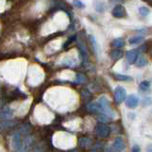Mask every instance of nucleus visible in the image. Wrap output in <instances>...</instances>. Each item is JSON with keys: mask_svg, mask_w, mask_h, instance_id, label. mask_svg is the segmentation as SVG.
Segmentation results:
<instances>
[{"mask_svg": "<svg viewBox=\"0 0 152 152\" xmlns=\"http://www.w3.org/2000/svg\"><path fill=\"white\" fill-rule=\"evenodd\" d=\"M88 39H89V42L91 43V46L93 48V50L95 51V53H97V50H98V47H97V43H96V40H95V38L93 35H89L88 36Z\"/></svg>", "mask_w": 152, "mask_h": 152, "instance_id": "nucleus-18", "label": "nucleus"}, {"mask_svg": "<svg viewBox=\"0 0 152 152\" xmlns=\"http://www.w3.org/2000/svg\"><path fill=\"white\" fill-rule=\"evenodd\" d=\"M86 80H87V78H86L83 74H80V73H79V74L77 75V82H78V83H83V82H85Z\"/></svg>", "mask_w": 152, "mask_h": 152, "instance_id": "nucleus-24", "label": "nucleus"}, {"mask_svg": "<svg viewBox=\"0 0 152 152\" xmlns=\"http://www.w3.org/2000/svg\"><path fill=\"white\" fill-rule=\"evenodd\" d=\"M12 116V111L11 108L4 107L3 109L0 110V119H2V120H8Z\"/></svg>", "mask_w": 152, "mask_h": 152, "instance_id": "nucleus-12", "label": "nucleus"}, {"mask_svg": "<svg viewBox=\"0 0 152 152\" xmlns=\"http://www.w3.org/2000/svg\"><path fill=\"white\" fill-rule=\"evenodd\" d=\"M138 56H139V50H128L126 54V61L128 64H134Z\"/></svg>", "mask_w": 152, "mask_h": 152, "instance_id": "nucleus-8", "label": "nucleus"}, {"mask_svg": "<svg viewBox=\"0 0 152 152\" xmlns=\"http://www.w3.org/2000/svg\"><path fill=\"white\" fill-rule=\"evenodd\" d=\"M113 148L118 152H124L126 149V142L122 137H117L113 142Z\"/></svg>", "mask_w": 152, "mask_h": 152, "instance_id": "nucleus-7", "label": "nucleus"}, {"mask_svg": "<svg viewBox=\"0 0 152 152\" xmlns=\"http://www.w3.org/2000/svg\"><path fill=\"white\" fill-rule=\"evenodd\" d=\"M138 98L135 96V95H129V96L127 97L126 99V106L128 107H130V108H135L137 106H138Z\"/></svg>", "mask_w": 152, "mask_h": 152, "instance_id": "nucleus-9", "label": "nucleus"}, {"mask_svg": "<svg viewBox=\"0 0 152 152\" xmlns=\"http://www.w3.org/2000/svg\"><path fill=\"white\" fill-rule=\"evenodd\" d=\"M149 87H150V83L148 82V81H142V82L140 84V88L142 90V91L147 90L149 88Z\"/></svg>", "mask_w": 152, "mask_h": 152, "instance_id": "nucleus-19", "label": "nucleus"}, {"mask_svg": "<svg viewBox=\"0 0 152 152\" xmlns=\"http://www.w3.org/2000/svg\"><path fill=\"white\" fill-rule=\"evenodd\" d=\"M78 144L80 145V147L84 150H87L91 148L93 145V140L91 137H80L78 140Z\"/></svg>", "mask_w": 152, "mask_h": 152, "instance_id": "nucleus-5", "label": "nucleus"}, {"mask_svg": "<svg viewBox=\"0 0 152 152\" xmlns=\"http://www.w3.org/2000/svg\"><path fill=\"white\" fill-rule=\"evenodd\" d=\"M131 152H140V147L138 146V145L133 146V148H132V151H131Z\"/></svg>", "mask_w": 152, "mask_h": 152, "instance_id": "nucleus-26", "label": "nucleus"}, {"mask_svg": "<svg viewBox=\"0 0 152 152\" xmlns=\"http://www.w3.org/2000/svg\"><path fill=\"white\" fill-rule=\"evenodd\" d=\"M82 97L85 99H89L90 98V93L89 91H88L87 89H84L82 91Z\"/></svg>", "mask_w": 152, "mask_h": 152, "instance_id": "nucleus-25", "label": "nucleus"}, {"mask_svg": "<svg viewBox=\"0 0 152 152\" xmlns=\"http://www.w3.org/2000/svg\"><path fill=\"white\" fill-rule=\"evenodd\" d=\"M126 97V91L123 87H117L114 90V100L116 104H121L125 101Z\"/></svg>", "mask_w": 152, "mask_h": 152, "instance_id": "nucleus-4", "label": "nucleus"}, {"mask_svg": "<svg viewBox=\"0 0 152 152\" xmlns=\"http://www.w3.org/2000/svg\"><path fill=\"white\" fill-rule=\"evenodd\" d=\"M146 152H152V145H149L146 148Z\"/></svg>", "mask_w": 152, "mask_h": 152, "instance_id": "nucleus-27", "label": "nucleus"}, {"mask_svg": "<svg viewBox=\"0 0 152 152\" xmlns=\"http://www.w3.org/2000/svg\"><path fill=\"white\" fill-rule=\"evenodd\" d=\"M144 40V37L139 35V36H133L131 38H129V40H128V43H129L130 45H136V44H140V43Z\"/></svg>", "mask_w": 152, "mask_h": 152, "instance_id": "nucleus-15", "label": "nucleus"}, {"mask_svg": "<svg viewBox=\"0 0 152 152\" xmlns=\"http://www.w3.org/2000/svg\"><path fill=\"white\" fill-rule=\"evenodd\" d=\"M113 77L118 81H129L132 80L131 77L125 74H119V73H113Z\"/></svg>", "mask_w": 152, "mask_h": 152, "instance_id": "nucleus-16", "label": "nucleus"}, {"mask_svg": "<svg viewBox=\"0 0 152 152\" xmlns=\"http://www.w3.org/2000/svg\"><path fill=\"white\" fill-rule=\"evenodd\" d=\"M150 55H151V57H152V50H151V51H150Z\"/></svg>", "mask_w": 152, "mask_h": 152, "instance_id": "nucleus-28", "label": "nucleus"}, {"mask_svg": "<svg viewBox=\"0 0 152 152\" xmlns=\"http://www.w3.org/2000/svg\"><path fill=\"white\" fill-rule=\"evenodd\" d=\"M100 107L102 108V114L107 115L108 118H114V112L112 111L111 104L109 100L106 97H101L98 101Z\"/></svg>", "mask_w": 152, "mask_h": 152, "instance_id": "nucleus-1", "label": "nucleus"}, {"mask_svg": "<svg viewBox=\"0 0 152 152\" xmlns=\"http://www.w3.org/2000/svg\"><path fill=\"white\" fill-rule=\"evenodd\" d=\"M139 12L142 16H147L148 14L150 13V11H149V9L148 8H146V7H142L139 9Z\"/></svg>", "mask_w": 152, "mask_h": 152, "instance_id": "nucleus-20", "label": "nucleus"}, {"mask_svg": "<svg viewBox=\"0 0 152 152\" xmlns=\"http://www.w3.org/2000/svg\"><path fill=\"white\" fill-rule=\"evenodd\" d=\"M74 152H78V151H74Z\"/></svg>", "mask_w": 152, "mask_h": 152, "instance_id": "nucleus-29", "label": "nucleus"}, {"mask_svg": "<svg viewBox=\"0 0 152 152\" xmlns=\"http://www.w3.org/2000/svg\"><path fill=\"white\" fill-rule=\"evenodd\" d=\"M123 56H124V52L120 49H115V50H111V52H110V58L114 61L121 59Z\"/></svg>", "mask_w": 152, "mask_h": 152, "instance_id": "nucleus-13", "label": "nucleus"}, {"mask_svg": "<svg viewBox=\"0 0 152 152\" xmlns=\"http://www.w3.org/2000/svg\"><path fill=\"white\" fill-rule=\"evenodd\" d=\"M111 132V128L109 126L104 123H99L95 126V133L99 138H107Z\"/></svg>", "mask_w": 152, "mask_h": 152, "instance_id": "nucleus-3", "label": "nucleus"}, {"mask_svg": "<svg viewBox=\"0 0 152 152\" xmlns=\"http://www.w3.org/2000/svg\"><path fill=\"white\" fill-rule=\"evenodd\" d=\"M126 45L125 40L123 38H116L111 42V46L113 48H116V49H120V48H123L124 46Z\"/></svg>", "mask_w": 152, "mask_h": 152, "instance_id": "nucleus-14", "label": "nucleus"}, {"mask_svg": "<svg viewBox=\"0 0 152 152\" xmlns=\"http://www.w3.org/2000/svg\"><path fill=\"white\" fill-rule=\"evenodd\" d=\"M135 63H136L137 66H139V68H142V66H145L147 64V62H146V60H145V58L144 56L140 55V56H138V58H137Z\"/></svg>", "mask_w": 152, "mask_h": 152, "instance_id": "nucleus-17", "label": "nucleus"}, {"mask_svg": "<svg viewBox=\"0 0 152 152\" xmlns=\"http://www.w3.org/2000/svg\"><path fill=\"white\" fill-rule=\"evenodd\" d=\"M88 111L91 113H101L102 114V108L100 107L99 103H90L87 106Z\"/></svg>", "mask_w": 152, "mask_h": 152, "instance_id": "nucleus-10", "label": "nucleus"}, {"mask_svg": "<svg viewBox=\"0 0 152 152\" xmlns=\"http://www.w3.org/2000/svg\"><path fill=\"white\" fill-rule=\"evenodd\" d=\"M11 145L12 152H22L23 151V142L21 139V133L15 132L12 137Z\"/></svg>", "mask_w": 152, "mask_h": 152, "instance_id": "nucleus-2", "label": "nucleus"}, {"mask_svg": "<svg viewBox=\"0 0 152 152\" xmlns=\"http://www.w3.org/2000/svg\"><path fill=\"white\" fill-rule=\"evenodd\" d=\"M73 4L75 7H77L79 9H84L85 8V4L83 2H81L80 0H74L73 1Z\"/></svg>", "mask_w": 152, "mask_h": 152, "instance_id": "nucleus-22", "label": "nucleus"}, {"mask_svg": "<svg viewBox=\"0 0 152 152\" xmlns=\"http://www.w3.org/2000/svg\"><path fill=\"white\" fill-rule=\"evenodd\" d=\"M16 125L15 122L13 121H9V120H5L3 122H0V130L4 131V130H8L10 128H12Z\"/></svg>", "mask_w": 152, "mask_h": 152, "instance_id": "nucleus-11", "label": "nucleus"}, {"mask_svg": "<svg viewBox=\"0 0 152 152\" xmlns=\"http://www.w3.org/2000/svg\"><path fill=\"white\" fill-rule=\"evenodd\" d=\"M75 39H76V35H72V36H71L70 38H69V39L68 40V41H66V43H65V48L66 47H68V46H69L70 45V43H72V42H74L75 41Z\"/></svg>", "mask_w": 152, "mask_h": 152, "instance_id": "nucleus-23", "label": "nucleus"}, {"mask_svg": "<svg viewBox=\"0 0 152 152\" xmlns=\"http://www.w3.org/2000/svg\"><path fill=\"white\" fill-rule=\"evenodd\" d=\"M112 15L115 18H124L126 16V11L122 5H117L112 10Z\"/></svg>", "mask_w": 152, "mask_h": 152, "instance_id": "nucleus-6", "label": "nucleus"}, {"mask_svg": "<svg viewBox=\"0 0 152 152\" xmlns=\"http://www.w3.org/2000/svg\"><path fill=\"white\" fill-rule=\"evenodd\" d=\"M95 9H96V11L99 12H104V6H103V3L102 2H100L98 1L96 3V6H95Z\"/></svg>", "mask_w": 152, "mask_h": 152, "instance_id": "nucleus-21", "label": "nucleus"}]
</instances>
